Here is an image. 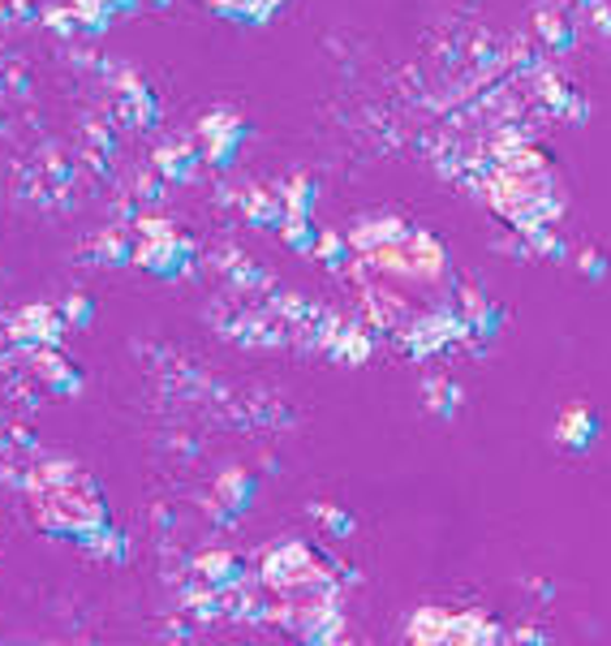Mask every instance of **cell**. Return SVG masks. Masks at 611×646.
<instances>
[{
  "mask_svg": "<svg viewBox=\"0 0 611 646\" xmlns=\"http://www.w3.org/2000/svg\"><path fill=\"white\" fill-rule=\"evenodd\" d=\"M577 268H581V272H586V277H595V281H599V277H603V272H608V263H603V259H599V255H595V250H586V255H581V259H577Z\"/></svg>",
  "mask_w": 611,
  "mask_h": 646,
  "instance_id": "4",
  "label": "cell"
},
{
  "mask_svg": "<svg viewBox=\"0 0 611 646\" xmlns=\"http://www.w3.org/2000/svg\"><path fill=\"white\" fill-rule=\"evenodd\" d=\"M457 406H461V388H457V384H431V410H435V414L453 419Z\"/></svg>",
  "mask_w": 611,
  "mask_h": 646,
  "instance_id": "2",
  "label": "cell"
},
{
  "mask_svg": "<svg viewBox=\"0 0 611 646\" xmlns=\"http://www.w3.org/2000/svg\"><path fill=\"white\" fill-rule=\"evenodd\" d=\"M595 435H599V419H595V410H586V406L564 410V419H560V427H555V439H560L564 448H573V453H586V448L595 444Z\"/></svg>",
  "mask_w": 611,
  "mask_h": 646,
  "instance_id": "1",
  "label": "cell"
},
{
  "mask_svg": "<svg viewBox=\"0 0 611 646\" xmlns=\"http://www.w3.org/2000/svg\"><path fill=\"white\" fill-rule=\"evenodd\" d=\"M539 31L551 39V48H555V52L573 48V26H568V22H560V17H551V13H547V17H539Z\"/></svg>",
  "mask_w": 611,
  "mask_h": 646,
  "instance_id": "3",
  "label": "cell"
}]
</instances>
